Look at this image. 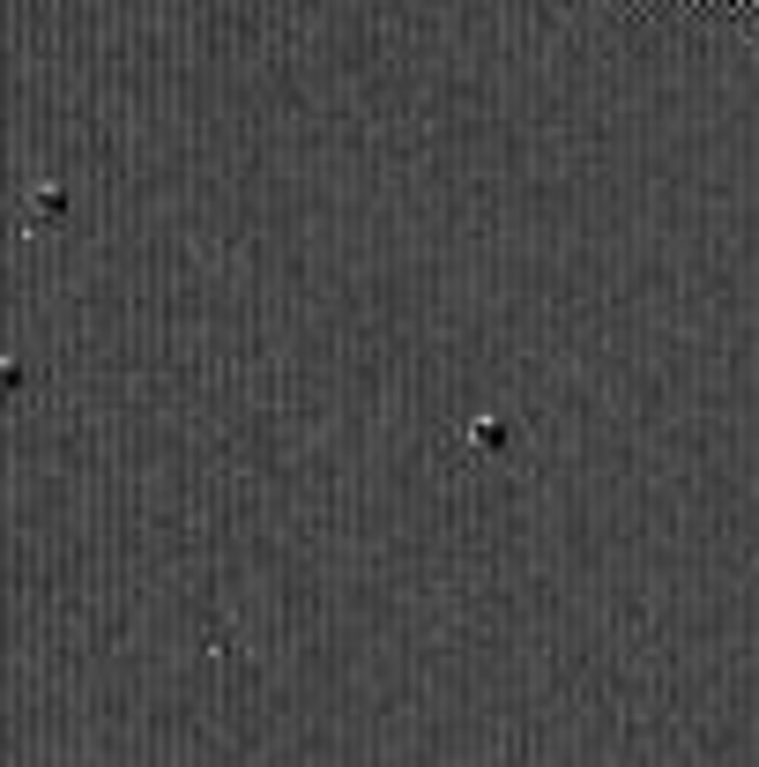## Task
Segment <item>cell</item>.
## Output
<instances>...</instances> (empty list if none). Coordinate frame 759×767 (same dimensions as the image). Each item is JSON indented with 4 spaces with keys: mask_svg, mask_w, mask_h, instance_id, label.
<instances>
[{
    "mask_svg": "<svg viewBox=\"0 0 759 767\" xmlns=\"http://www.w3.org/2000/svg\"><path fill=\"white\" fill-rule=\"evenodd\" d=\"M60 209H68V187H60V179H38V187L23 195V217L30 223H52Z\"/></svg>",
    "mask_w": 759,
    "mask_h": 767,
    "instance_id": "6da1fadb",
    "label": "cell"
},
{
    "mask_svg": "<svg viewBox=\"0 0 759 767\" xmlns=\"http://www.w3.org/2000/svg\"><path fill=\"white\" fill-rule=\"evenodd\" d=\"M462 440L469 447H507V418H499V410H477V418L462 425Z\"/></svg>",
    "mask_w": 759,
    "mask_h": 767,
    "instance_id": "7a4b0ae2",
    "label": "cell"
},
{
    "mask_svg": "<svg viewBox=\"0 0 759 767\" xmlns=\"http://www.w3.org/2000/svg\"><path fill=\"white\" fill-rule=\"evenodd\" d=\"M23 380H30V366H23V358H16V350H0V396H16Z\"/></svg>",
    "mask_w": 759,
    "mask_h": 767,
    "instance_id": "3957f363",
    "label": "cell"
}]
</instances>
